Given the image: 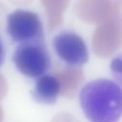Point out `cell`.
<instances>
[{
  "label": "cell",
  "instance_id": "cell-1",
  "mask_svg": "<svg viewBox=\"0 0 122 122\" xmlns=\"http://www.w3.org/2000/svg\"><path fill=\"white\" fill-rule=\"evenodd\" d=\"M79 101L91 122H117L122 116V88L112 80L99 78L87 82L81 90Z\"/></svg>",
  "mask_w": 122,
  "mask_h": 122
},
{
  "label": "cell",
  "instance_id": "cell-2",
  "mask_svg": "<svg viewBox=\"0 0 122 122\" xmlns=\"http://www.w3.org/2000/svg\"><path fill=\"white\" fill-rule=\"evenodd\" d=\"M6 31L11 41L18 45L44 42V32L41 18L30 10L17 9L9 13Z\"/></svg>",
  "mask_w": 122,
  "mask_h": 122
},
{
  "label": "cell",
  "instance_id": "cell-3",
  "mask_svg": "<svg viewBox=\"0 0 122 122\" xmlns=\"http://www.w3.org/2000/svg\"><path fill=\"white\" fill-rule=\"evenodd\" d=\"M12 60L21 74L36 79L46 74L51 64L44 42L18 45L12 54Z\"/></svg>",
  "mask_w": 122,
  "mask_h": 122
},
{
  "label": "cell",
  "instance_id": "cell-4",
  "mask_svg": "<svg viewBox=\"0 0 122 122\" xmlns=\"http://www.w3.org/2000/svg\"><path fill=\"white\" fill-rule=\"evenodd\" d=\"M52 45L58 57L70 66H80L89 60V53L85 42L73 30H65L57 33L53 39Z\"/></svg>",
  "mask_w": 122,
  "mask_h": 122
},
{
  "label": "cell",
  "instance_id": "cell-5",
  "mask_svg": "<svg viewBox=\"0 0 122 122\" xmlns=\"http://www.w3.org/2000/svg\"><path fill=\"white\" fill-rule=\"evenodd\" d=\"M60 91L59 80L53 75L45 74L36 79L30 94L37 102L49 105L56 102Z\"/></svg>",
  "mask_w": 122,
  "mask_h": 122
},
{
  "label": "cell",
  "instance_id": "cell-6",
  "mask_svg": "<svg viewBox=\"0 0 122 122\" xmlns=\"http://www.w3.org/2000/svg\"><path fill=\"white\" fill-rule=\"evenodd\" d=\"M110 69L113 79L122 86V52L112 59L110 64Z\"/></svg>",
  "mask_w": 122,
  "mask_h": 122
}]
</instances>
